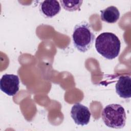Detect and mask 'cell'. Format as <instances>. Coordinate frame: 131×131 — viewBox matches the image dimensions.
<instances>
[{
  "label": "cell",
  "mask_w": 131,
  "mask_h": 131,
  "mask_svg": "<svg viewBox=\"0 0 131 131\" xmlns=\"http://www.w3.org/2000/svg\"><path fill=\"white\" fill-rule=\"evenodd\" d=\"M95 45L97 52L107 59L115 58L120 53V40L111 32H103L99 35L96 39Z\"/></svg>",
  "instance_id": "1"
},
{
  "label": "cell",
  "mask_w": 131,
  "mask_h": 131,
  "mask_svg": "<svg viewBox=\"0 0 131 131\" xmlns=\"http://www.w3.org/2000/svg\"><path fill=\"white\" fill-rule=\"evenodd\" d=\"M41 13L47 18H52L58 14L61 10L59 2L57 1H45L39 5Z\"/></svg>",
  "instance_id": "7"
},
{
  "label": "cell",
  "mask_w": 131,
  "mask_h": 131,
  "mask_svg": "<svg viewBox=\"0 0 131 131\" xmlns=\"http://www.w3.org/2000/svg\"><path fill=\"white\" fill-rule=\"evenodd\" d=\"M72 38L75 47L81 52H85L92 47L95 36L90 24L82 21L75 26Z\"/></svg>",
  "instance_id": "2"
},
{
  "label": "cell",
  "mask_w": 131,
  "mask_h": 131,
  "mask_svg": "<svg viewBox=\"0 0 131 131\" xmlns=\"http://www.w3.org/2000/svg\"><path fill=\"white\" fill-rule=\"evenodd\" d=\"M100 17L102 21L107 23H115L120 17V12L116 7L111 6L100 11Z\"/></svg>",
  "instance_id": "8"
},
{
  "label": "cell",
  "mask_w": 131,
  "mask_h": 131,
  "mask_svg": "<svg viewBox=\"0 0 131 131\" xmlns=\"http://www.w3.org/2000/svg\"><path fill=\"white\" fill-rule=\"evenodd\" d=\"M0 88L2 91L9 96L15 95L19 88L18 76L14 74H4L0 80Z\"/></svg>",
  "instance_id": "4"
},
{
  "label": "cell",
  "mask_w": 131,
  "mask_h": 131,
  "mask_svg": "<svg viewBox=\"0 0 131 131\" xmlns=\"http://www.w3.org/2000/svg\"><path fill=\"white\" fill-rule=\"evenodd\" d=\"M91 116V113L88 107L80 103L75 104L71 108V116L77 125H87L90 122Z\"/></svg>",
  "instance_id": "5"
},
{
  "label": "cell",
  "mask_w": 131,
  "mask_h": 131,
  "mask_svg": "<svg viewBox=\"0 0 131 131\" xmlns=\"http://www.w3.org/2000/svg\"><path fill=\"white\" fill-rule=\"evenodd\" d=\"M102 119L104 124L113 128H122L126 123V113L124 107L119 104H110L102 110Z\"/></svg>",
  "instance_id": "3"
},
{
  "label": "cell",
  "mask_w": 131,
  "mask_h": 131,
  "mask_svg": "<svg viewBox=\"0 0 131 131\" xmlns=\"http://www.w3.org/2000/svg\"><path fill=\"white\" fill-rule=\"evenodd\" d=\"M116 92L121 98H129L131 96V78L129 75L119 77L116 84Z\"/></svg>",
  "instance_id": "6"
},
{
  "label": "cell",
  "mask_w": 131,
  "mask_h": 131,
  "mask_svg": "<svg viewBox=\"0 0 131 131\" xmlns=\"http://www.w3.org/2000/svg\"><path fill=\"white\" fill-rule=\"evenodd\" d=\"M59 2L63 8L69 11H74L77 10H80L82 1H60Z\"/></svg>",
  "instance_id": "9"
}]
</instances>
